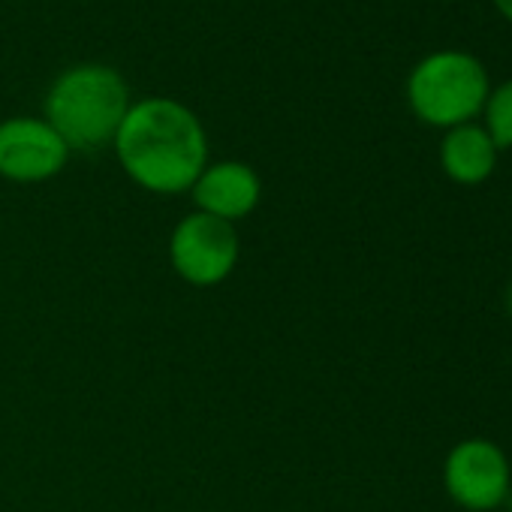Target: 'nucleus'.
Returning a JSON list of instances; mask_svg holds the SVG:
<instances>
[{
	"label": "nucleus",
	"instance_id": "nucleus-10",
	"mask_svg": "<svg viewBox=\"0 0 512 512\" xmlns=\"http://www.w3.org/2000/svg\"><path fill=\"white\" fill-rule=\"evenodd\" d=\"M494 7L506 22H512V0H494Z\"/></svg>",
	"mask_w": 512,
	"mask_h": 512
},
{
	"label": "nucleus",
	"instance_id": "nucleus-5",
	"mask_svg": "<svg viewBox=\"0 0 512 512\" xmlns=\"http://www.w3.org/2000/svg\"><path fill=\"white\" fill-rule=\"evenodd\" d=\"M70 145L46 118L16 115L0 121V178L13 184H43L64 172Z\"/></svg>",
	"mask_w": 512,
	"mask_h": 512
},
{
	"label": "nucleus",
	"instance_id": "nucleus-3",
	"mask_svg": "<svg viewBox=\"0 0 512 512\" xmlns=\"http://www.w3.org/2000/svg\"><path fill=\"white\" fill-rule=\"evenodd\" d=\"M488 94L491 85L482 61L455 49L425 55L407 76L413 115L440 130L470 124L485 109Z\"/></svg>",
	"mask_w": 512,
	"mask_h": 512
},
{
	"label": "nucleus",
	"instance_id": "nucleus-1",
	"mask_svg": "<svg viewBox=\"0 0 512 512\" xmlns=\"http://www.w3.org/2000/svg\"><path fill=\"white\" fill-rule=\"evenodd\" d=\"M112 151L136 187L154 196H178L190 193L208 166V133L187 103L145 97L124 115Z\"/></svg>",
	"mask_w": 512,
	"mask_h": 512
},
{
	"label": "nucleus",
	"instance_id": "nucleus-6",
	"mask_svg": "<svg viewBox=\"0 0 512 512\" xmlns=\"http://www.w3.org/2000/svg\"><path fill=\"white\" fill-rule=\"evenodd\" d=\"M443 485L449 497L473 512L500 506L509 497V461L491 440L470 437L452 446L443 464Z\"/></svg>",
	"mask_w": 512,
	"mask_h": 512
},
{
	"label": "nucleus",
	"instance_id": "nucleus-9",
	"mask_svg": "<svg viewBox=\"0 0 512 512\" xmlns=\"http://www.w3.org/2000/svg\"><path fill=\"white\" fill-rule=\"evenodd\" d=\"M485 130L497 148H512V79L494 88L485 100Z\"/></svg>",
	"mask_w": 512,
	"mask_h": 512
},
{
	"label": "nucleus",
	"instance_id": "nucleus-11",
	"mask_svg": "<svg viewBox=\"0 0 512 512\" xmlns=\"http://www.w3.org/2000/svg\"><path fill=\"white\" fill-rule=\"evenodd\" d=\"M503 308H506V314H509V320H512V284H509L506 293H503Z\"/></svg>",
	"mask_w": 512,
	"mask_h": 512
},
{
	"label": "nucleus",
	"instance_id": "nucleus-4",
	"mask_svg": "<svg viewBox=\"0 0 512 512\" xmlns=\"http://www.w3.org/2000/svg\"><path fill=\"white\" fill-rule=\"evenodd\" d=\"M241 260V238L235 223L208 217L202 211L184 214L169 235V266L172 272L196 287H220L232 278Z\"/></svg>",
	"mask_w": 512,
	"mask_h": 512
},
{
	"label": "nucleus",
	"instance_id": "nucleus-8",
	"mask_svg": "<svg viewBox=\"0 0 512 512\" xmlns=\"http://www.w3.org/2000/svg\"><path fill=\"white\" fill-rule=\"evenodd\" d=\"M497 145L479 124H461L446 130L440 142V166L458 184H482L497 166Z\"/></svg>",
	"mask_w": 512,
	"mask_h": 512
},
{
	"label": "nucleus",
	"instance_id": "nucleus-7",
	"mask_svg": "<svg viewBox=\"0 0 512 512\" xmlns=\"http://www.w3.org/2000/svg\"><path fill=\"white\" fill-rule=\"evenodd\" d=\"M193 211L208 217L238 223L250 217L263 199V181L244 160H217L208 163L190 187Z\"/></svg>",
	"mask_w": 512,
	"mask_h": 512
},
{
	"label": "nucleus",
	"instance_id": "nucleus-2",
	"mask_svg": "<svg viewBox=\"0 0 512 512\" xmlns=\"http://www.w3.org/2000/svg\"><path fill=\"white\" fill-rule=\"evenodd\" d=\"M130 106L127 79L109 64L85 61L67 67L49 85L43 118L58 130L70 151H97L112 145Z\"/></svg>",
	"mask_w": 512,
	"mask_h": 512
}]
</instances>
